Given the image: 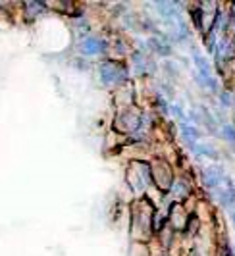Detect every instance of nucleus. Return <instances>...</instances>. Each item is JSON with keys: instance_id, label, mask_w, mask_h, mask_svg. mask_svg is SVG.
<instances>
[{"instance_id": "nucleus-1", "label": "nucleus", "mask_w": 235, "mask_h": 256, "mask_svg": "<svg viewBox=\"0 0 235 256\" xmlns=\"http://www.w3.org/2000/svg\"><path fill=\"white\" fill-rule=\"evenodd\" d=\"M152 181L156 183L160 189H170L172 185V174L170 170H168V166H164L162 162H158L156 166H154V170H152Z\"/></svg>"}, {"instance_id": "nucleus-3", "label": "nucleus", "mask_w": 235, "mask_h": 256, "mask_svg": "<svg viewBox=\"0 0 235 256\" xmlns=\"http://www.w3.org/2000/svg\"><path fill=\"white\" fill-rule=\"evenodd\" d=\"M79 48H81L83 54H89V56H91V54H98L104 46H102V42H100L98 38L87 37V38H83V40H81V46H79Z\"/></svg>"}, {"instance_id": "nucleus-7", "label": "nucleus", "mask_w": 235, "mask_h": 256, "mask_svg": "<svg viewBox=\"0 0 235 256\" xmlns=\"http://www.w3.org/2000/svg\"><path fill=\"white\" fill-rule=\"evenodd\" d=\"M195 150H196V152H200L202 156H212V158H216V156H218V152H216V150H214L210 144H196Z\"/></svg>"}, {"instance_id": "nucleus-4", "label": "nucleus", "mask_w": 235, "mask_h": 256, "mask_svg": "<svg viewBox=\"0 0 235 256\" xmlns=\"http://www.w3.org/2000/svg\"><path fill=\"white\" fill-rule=\"evenodd\" d=\"M222 180H224V174L220 168H208L204 172V183H206V187H218Z\"/></svg>"}, {"instance_id": "nucleus-6", "label": "nucleus", "mask_w": 235, "mask_h": 256, "mask_svg": "<svg viewBox=\"0 0 235 256\" xmlns=\"http://www.w3.org/2000/svg\"><path fill=\"white\" fill-rule=\"evenodd\" d=\"M182 131H183V137L187 139L189 142H196V139H198V133H196L195 128H191V126H187V124H183L182 126Z\"/></svg>"}, {"instance_id": "nucleus-5", "label": "nucleus", "mask_w": 235, "mask_h": 256, "mask_svg": "<svg viewBox=\"0 0 235 256\" xmlns=\"http://www.w3.org/2000/svg\"><path fill=\"white\" fill-rule=\"evenodd\" d=\"M118 72H120L118 64H104L100 68V76H102V79H104L106 83H116Z\"/></svg>"}, {"instance_id": "nucleus-2", "label": "nucleus", "mask_w": 235, "mask_h": 256, "mask_svg": "<svg viewBox=\"0 0 235 256\" xmlns=\"http://www.w3.org/2000/svg\"><path fill=\"white\" fill-rule=\"evenodd\" d=\"M116 128H120L122 131H131V129L139 128V118L133 112H124L116 118Z\"/></svg>"}, {"instance_id": "nucleus-9", "label": "nucleus", "mask_w": 235, "mask_h": 256, "mask_svg": "<svg viewBox=\"0 0 235 256\" xmlns=\"http://www.w3.org/2000/svg\"><path fill=\"white\" fill-rule=\"evenodd\" d=\"M224 133L228 135V139H230V141L235 142V129H234V128H230V126H226V128H224Z\"/></svg>"}, {"instance_id": "nucleus-8", "label": "nucleus", "mask_w": 235, "mask_h": 256, "mask_svg": "<svg viewBox=\"0 0 235 256\" xmlns=\"http://www.w3.org/2000/svg\"><path fill=\"white\" fill-rule=\"evenodd\" d=\"M174 189H176V196H180V198H183V196L187 194V191H189V187H187L183 181H178Z\"/></svg>"}]
</instances>
